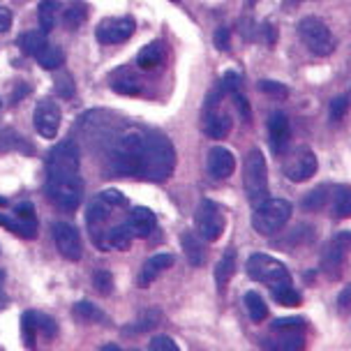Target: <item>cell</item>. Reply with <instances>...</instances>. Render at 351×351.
Here are the masks:
<instances>
[{
    "mask_svg": "<svg viewBox=\"0 0 351 351\" xmlns=\"http://www.w3.org/2000/svg\"><path fill=\"white\" fill-rule=\"evenodd\" d=\"M204 132L210 139H227L231 132V118L217 109H204Z\"/></svg>",
    "mask_w": 351,
    "mask_h": 351,
    "instance_id": "cell-20",
    "label": "cell"
},
{
    "mask_svg": "<svg viewBox=\"0 0 351 351\" xmlns=\"http://www.w3.org/2000/svg\"><path fill=\"white\" fill-rule=\"evenodd\" d=\"M160 319H162V315L158 310H150L136 322V326H130V328H125L123 333H143V330H148V328H155V326L160 324Z\"/></svg>",
    "mask_w": 351,
    "mask_h": 351,
    "instance_id": "cell-34",
    "label": "cell"
},
{
    "mask_svg": "<svg viewBox=\"0 0 351 351\" xmlns=\"http://www.w3.org/2000/svg\"><path fill=\"white\" fill-rule=\"evenodd\" d=\"M60 121H62V111L58 104L51 102V99L37 102L33 111V123L37 134L44 136V139H56V134L60 130Z\"/></svg>",
    "mask_w": 351,
    "mask_h": 351,
    "instance_id": "cell-12",
    "label": "cell"
},
{
    "mask_svg": "<svg viewBox=\"0 0 351 351\" xmlns=\"http://www.w3.org/2000/svg\"><path fill=\"white\" fill-rule=\"evenodd\" d=\"M136 21L132 16H116L104 19L97 26V40L102 44H123L134 35Z\"/></svg>",
    "mask_w": 351,
    "mask_h": 351,
    "instance_id": "cell-13",
    "label": "cell"
},
{
    "mask_svg": "<svg viewBox=\"0 0 351 351\" xmlns=\"http://www.w3.org/2000/svg\"><path fill=\"white\" fill-rule=\"evenodd\" d=\"M234 102H236V109L241 111V116L245 118V121H250V118H252V114H250V104H247V99L243 97V95H238V93H234Z\"/></svg>",
    "mask_w": 351,
    "mask_h": 351,
    "instance_id": "cell-47",
    "label": "cell"
},
{
    "mask_svg": "<svg viewBox=\"0 0 351 351\" xmlns=\"http://www.w3.org/2000/svg\"><path fill=\"white\" fill-rule=\"evenodd\" d=\"M349 104H351V97H349V95H340V97H335L333 102H330V109H328L330 121H333V123H340L342 118L347 116Z\"/></svg>",
    "mask_w": 351,
    "mask_h": 351,
    "instance_id": "cell-37",
    "label": "cell"
},
{
    "mask_svg": "<svg viewBox=\"0 0 351 351\" xmlns=\"http://www.w3.org/2000/svg\"><path fill=\"white\" fill-rule=\"evenodd\" d=\"M146 132L130 130L118 136L114 150L109 158V171L116 176H139L141 167V150Z\"/></svg>",
    "mask_w": 351,
    "mask_h": 351,
    "instance_id": "cell-2",
    "label": "cell"
},
{
    "mask_svg": "<svg viewBox=\"0 0 351 351\" xmlns=\"http://www.w3.org/2000/svg\"><path fill=\"white\" fill-rule=\"evenodd\" d=\"M180 245H183L187 261H190L194 268L202 266V263L206 261V252H204V241H202V236L192 234V231H185V234L180 236Z\"/></svg>",
    "mask_w": 351,
    "mask_h": 351,
    "instance_id": "cell-23",
    "label": "cell"
},
{
    "mask_svg": "<svg viewBox=\"0 0 351 351\" xmlns=\"http://www.w3.org/2000/svg\"><path fill=\"white\" fill-rule=\"evenodd\" d=\"M3 280H5V271L0 268V285H3Z\"/></svg>",
    "mask_w": 351,
    "mask_h": 351,
    "instance_id": "cell-51",
    "label": "cell"
},
{
    "mask_svg": "<svg viewBox=\"0 0 351 351\" xmlns=\"http://www.w3.org/2000/svg\"><path fill=\"white\" fill-rule=\"evenodd\" d=\"M268 136H271L273 153H285L291 141V123L282 111H273L268 118Z\"/></svg>",
    "mask_w": 351,
    "mask_h": 351,
    "instance_id": "cell-17",
    "label": "cell"
},
{
    "mask_svg": "<svg viewBox=\"0 0 351 351\" xmlns=\"http://www.w3.org/2000/svg\"><path fill=\"white\" fill-rule=\"evenodd\" d=\"M259 88L263 93H268V95H273V97H287V95H289L287 86L278 84V81H261Z\"/></svg>",
    "mask_w": 351,
    "mask_h": 351,
    "instance_id": "cell-45",
    "label": "cell"
},
{
    "mask_svg": "<svg viewBox=\"0 0 351 351\" xmlns=\"http://www.w3.org/2000/svg\"><path fill=\"white\" fill-rule=\"evenodd\" d=\"M16 44L21 47V51L26 53V56H35L42 51L44 47H47V33L44 30H30V33H23V35H19V40Z\"/></svg>",
    "mask_w": 351,
    "mask_h": 351,
    "instance_id": "cell-27",
    "label": "cell"
},
{
    "mask_svg": "<svg viewBox=\"0 0 351 351\" xmlns=\"http://www.w3.org/2000/svg\"><path fill=\"white\" fill-rule=\"evenodd\" d=\"M243 183H245L247 199L252 204H261L268 194V169L266 160H263L261 150H250L245 165H243Z\"/></svg>",
    "mask_w": 351,
    "mask_h": 351,
    "instance_id": "cell-6",
    "label": "cell"
},
{
    "mask_svg": "<svg viewBox=\"0 0 351 351\" xmlns=\"http://www.w3.org/2000/svg\"><path fill=\"white\" fill-rule=\"evenodd\" d=\"M47 173H79V146L65 139L49 150Z\"/></svg>",
    "mask_w": 351,
    "mask_h": 351,
    "instance_id": "cell-11",
    "label": "cell"
},
{
    "mask_svg": "<svg viewBox=\"0 0 351 351\" xmlns=\"http://www.w3.org/2000/svg\"><path fill=\"white\" fill-rule=\"evenodd\" d=\"M333 213L335 217H351V187L340 185L333 194Z\"/></svg>",
    "mask_w": 351,
    "mask_h": 351,
    "instance_id": "cell-31",
    "label": "cell"
},
{
    "mask_svg": "<svg viewBox=\"0 0 351 351\" xmlns=\"http://www.w3.org/2000/svg\"><path fill=\"white\" fill-rule=\"evenodd\" d=\"M47 192L62 210H77L84 197V180L79 173H47Z\"/></svg>",
    "mask_w": 351,
    "mask_h": 351,
    "instance_id": "cell-4",
    "label": "cell"
},
{
    "mask_svg": "<svg viewBox=\"0 0 351 351\" xmlns=\"http://www.w3.org/2000/svg\"><path fill=\"white\" fill-rule=\"evenodd\" d=\"M0 109H3V102H0Z\"/></svg>",
    "mask_w": 351,
    "mask_h": 351,
    "instance_id": "cell-55",
    "label": "cell"
},
{
    "mask_svg": "<svg viewBox=\"0 0 351 351\" xmlns=\"http://www.w3.org/2000/svg\"><path fill=\"white\" fill-rule=\"evenodd\" d=\"M298 35L303 44L307 47V51L319 56V58H326V56L333 53V35H330L328 26L317 16H305L303 21L298 23Z\"/></svg>",
    "mask_w": 351,
    "mask_h": 351,
    "instance_id": "cell-7",
    "label": "cell"
},
{
    "mask_svg": "<svg viewBox=\"0 0 351 351\" xmlns=\"http://www.w3.org/2000/svg\"><path fill=\"white\" fill-rule=\"evenodd\" d=\"M206 169L213 180H227L229 176L236 171V158L231 150L224 146H215L208 150V158H206Z\"/></svg>",
    "mask_w": 351,
    "mask_h": 351,
    "instance_id": "cell-16",
    "label": "cell"
},
{
    "mask_svg": "<svg viewBox=\"0 0 351 351\" xmlns=\"http://www.w3.org/2000/svg\"><path fill=\"white\" fill-rule=\"evenodd\" d=\"M12 28V12L8 8H0V33H8Z\"/></svg>",
    "mask_w": 351,
    "mask_h": 351,
    "instance_id": "cell-48",
    "label": "cell"
},
{
    "mask_svg": "<svg viewBox=\"0 0 351 351\" xmlns=\"http://www.w3.org/2000/svg\"><path fill=\"white\" fill-rule=\"evenodd\" d=\"M72 315L81 319V322H106V315L102 310H99L97 305L88 303V300H81L72 307Z\"/></svg>",
    "mask_w": 351,
    "mask_h": 351,
    "instance_id": "cell-33",
    "label": "cell"
},
{
    "mask_svg": "<svg viewBox=\"0 0 351 351\" xmlns=\"http://www.w3.org/2000/svg\"><path fill=\"white\" fill-rule=\"evenodd\" d=\"M245 268H247L250 280L261 282L268 289H275V287L289 285L291 282V275L287 271L285 263L273 259V256H268V254H252L247 259Z\"/></svg>",
    "mask_w": 351,
    "mask_h": 351,
    "instance_id": "cell-5",
    "label": "cell"
},
{
    "mask_svg": "<svg viewBox=\"0 0 351 351\" xmlns=\"http://www.w3.org/2000/svg\"><path fill=\"white\" fill-rule=\"evenodd\" d=\"M0 227H5L12 234L21 236V238H35L37 236V222L35 219H26V217H10L0 213Z\"/></svg>",
    "mask_w": 351,
    "mask_h": 351,
    "instance_id": "cell-24",
    "label": "cell"
},
{
    "mask_svg": "<svg viewBox=\"0 0 351 351\" xmlns=\"http://www.w3.org/2000/svg\"><path fill=\"white\" fill-rule=\"evenodd\" d=\"M238 86H241V74H236V72H227L222 77V81H219V90L222 93H238Z\"/></svg>",
    "mask_w": 351,
    "mask_h": 351,
    "instance_id": "cell-43",
    "label": "cell"
},
{
    "mask_svg": "<svg viewBox=\"0 0 351 351\" xmlns=\"http://www.w3.org/2000/svg\"><path fill=\"white\" fill-rule=\"evenodd\" d=\"M328 187L326 185H322V187H317L315 192H310L305 197V202H303V208L305 210H322L324 208V204L328 202Z\"/></svg>",
    "mask_w": 351,
    "mask_h": 351,
    "instance_id": "cell-36",
    "label": "cell"
},
{
    "mask_svg": "<svg viewBox=\"0 0 351 351\" xmlns=\"http://www.w3.org/2000/svg\"><path fill=\"white\" fill-rule=\"evenodd\" d=\"M84 21H86V10L81 8V5H72V8L65 12V26L70 30L79 28Z\"/></svg>",
    "mask_w": 351,
    "mask_h": 351,
    "instance_id": "cell-39",
    "label": "cell"
},
{
    "mask_svg": "<svg viewBox=\"0 0 351 351\" xmlns=\"http://www.w3.org/2000/svg\"><path fill=\"white\" fill-rule=\"evenodd\" d=\"M93 285L97 287V291L102 293V296H109L111 291H114V278H111L109 271H104V268H99L93 275Z\"/></svg>",
    "mask_w": 351,
    "mask_h": 351,
    "instance_id": "cell-38",
    "label": "cell"
},
{
    "mask_svg": "<svg viewBox=\"0 0 351 351\" xmlns=\"http://www.w3.org/2000/svg\"><path fill=\"white\" fill-rule=\"evenodd\" d=\"M171 3H178V0H171Z\"/></svg>",
    "mask_w": 351,
    "mask_h": 351,
    "instance_id": "cell-54",
    "label": "cell"
},
{
    "mask_svg": "<svg viewBox=\"0 0 351 351\" xmlns=\"http://www.w3.org/2000/svg\"><path fill=\"white\" fill-rule=\"evenodd\" d=\"M194 224H197V231L204 241L215 243L224 231V213L215 202L204 199V202L199 204L197 213H194Z\"/></svg>",
    "mask_w": 351,
    "mask_h": 351,
    "instance_id": "cell-8",
    "label": "cell"
},
{
    "mask_svg": "<svg viewBox=\"0 0 351 351\" xmlns=\"http://www.w3.org/2000/svg\"><path fill=\"white\" fill-rule=\"evenodd\" d=\"M273 333H278V340L266 342V347H273L280 351H296L305 347L303 330H273Z\"/></svg>",
    "mask_w": 351,
    "mask_h": 351,
    "instance_id": "cell-25",
    "label": "cell"
},
{
    "mask_svg": "<svg viewBox=\"0 0 351 351\" xmlns=\"http://www.w3.org/2000/svg\"><path fill=\"white\" fill-rule=\"evenodd\" d=\"M173 266V256L171 254H155L143 263L141 273H139V287H148L150 282H155L167 268Z\"/></svg>",
    "mask_w": 351,
    "mask_h": 351,
    "instance_id": "cell-21",
    "label": "cell"
},
{
    "mask_svg": "<svg viewBox=\"0 0 351 351\" xmlns=\"http://www.w3.org/2000/svg\"><path fill=\"white\" fill-rule=\"evenodd\" d=\"M60 3L58 0H42L37 8V19H40V28L44 33H51L56 28V16H58Z\"/></svg>",
    "mask_w": 351,
    "mask_h": 351,
    "instance_id": "cell-28",
    "label": "cell"
},
{
    "mask_svg": "<svg viewBox=\"0 0 351 351\" xmlns=\"http://www.w3.org/2000/svg\"><path fill=\"white\" fill-rule=\"evenodd\" d=\"M234 273H236V250H227L215 266V282H217L219 291L229 285V280L234 278Z\"/></svg>",
    "mask_w": 351,
    "mask_h": 351,
    "instance_id": "cell-26",
    "label": "cell"
},
{
    "mask_svg": "<svg viewBox=\"0 0 351 351\" xmlns=\"http://www.w3.org/2000/svg\"><path fill=\"white\" fill-rule=\"evenodd\" d=\"M213 40H215V47L219 49V51H229V49H231V37H229L227 28H217Z\"/></svg>",
    "mask_w": 351,
    "mask_h": 351,
    "instance_id": "cell-46",
    "label": "cell"
},
{
    "mask_svg": "<svg viewBox=\"0 0 351 351\" xmlns=\"http://www.w3.org/2000/svg\"><path fill=\"white\" fill-rule=\"evenodd\" d=\"M19 217H26V219H35V215H33V206L30 204H21L19 208L14 210Z\"/></svg>",
    "mask_w": 351,
    "mask_h": 351,
    "instance_id": "cell-49",
    "label": "cell"
},
{
    "mask_svg": "<svg viewBox=\"0 0 351 351\" xmlns=\"http://www.w3.org/2000/svg\"><path fill=\"white\" fill-rule=\"evenodd\" d=\"M256 3V0H250V5H254Z\"/></svg>",
    "mask_w": 351,
    "mask_h": 351,
    "instance_id": "cell-53",
    "label": "cell"
},
{
    "mask_svg": "<svg viewBox=\"0 0 351 351\" xmlns=\"http://www.w3.org/2000/svg\"><path fill=\"white\" fill-rule=\"evenodd\" d=\"M317 158L310 148H298L296 153L287 160L285 165V176L291 180V183H305L312 176L317 173Z\"/></svg>",
    "mask_w": 351,
    "mask_h": 351,
    "instance_id": "cell-14",
    "label": "cell"
},
{
    "mask_svg": "<svg viewBox=\"0 0 351 351\" xmlns=\"http://www.w3.org/2000/svg\"><path fill=\"white\" fill-rule=\"evenodd\" d=\"M23 340H26L28 347L35 344V337H37V328H35V319H33V312H26L23 315Z\"/></svg>",
    "mask_w": 351,
    "mask_h": 351,
    "instance_id": "cell-41",
    "label": "cell"
},
{
    "mask_svg": "<svg viewBox=\"0 0 351 351\" xmlns=\"http://www.w3.org/2000/svg\"><path fill=\"white\" fill-rule=\"evenodd\" d=\"M273 330H305V319H275Z\"/></svg>",
    "mask_w": 351,
    "mask_h": 351,
    "instance_id": "cell-42",
    "label": "cell"
},
{
    "mask_svg": "<svg viewBox=\"0 0 351 351\" xmlns=\"http://www.w3.org/2000/svg\"><path fill=\"white\" fill-rule=\"evenodd\" d=\"M271 293H273V298L285 307H296V305L303 303V296L296 291L293 282H289V285H282V287H275V289H271Z\"/></svg>",
    "mask_w": 351,
    "mask_h": 351,
    "instance_id": "cell-32",
    "label": "cell"
},
{
    "mask_svg": "<svg viewBox=\"0 0 351 351\" xmlns=\"http://www.w3.org/2000/svg\"><path fill=\"white\" fill-rule=\"evenodd\" d=\"M35 60L40 62L44 70H58L62 62H65V53H62V49L56 47V44H47V47L35 56Z\"/></svg>",
    "mask_w": 351,
    "mask_h": 351,
    "instance_id": "cell-29",
    "label": "cell"
},
{
    "mask_svg": "<svg viewBox=\"0 0 351 351\" xmlns=\"http://www.w3.org/2000/svg\"><path fill=\"white\" fill-rule=\"evenodd\" d=\"M53 241L58 252L70 261H79L81 259V238L79 231L67 222H53Z\"/></svg>",
    "mask_w": 351,
    "mask_h": 351,
    "instance_id": "cell-15",
    "label": "cell"
},
{
    "mask_svg": "<svg viewBox=\"0 0 351 351\" xmlns=\"http://www.w3.org/2000/svg\"><path fill=\"white\" fill-rule=\"evenodd\" d=\"M134 241V234H132L130 224L123 222L114 229H106L104 236H97V245L102 250H128Z\"/></svg>",
    "mask_w": 351,
    "mask_h": 351,
    "instance_id": "cell-18",
    "label": "cell"
},
{
    "mask_svg": "<svg viewBox=\"0 0 351 351\" xmlns=\"http://www.w3.org/2000/svg\"><path fill=\"white\" fill-rule=\"evenodd\" d=\"M0 206H8V199H5V197H0Z\"/></svg>",
    "mask_w": 351,
    "mask_h": 351,
    "instance_id": "cell-52",
    "label": "cell"
},
{
    "mask_svg": "<svg viewBox=\"0 0 351 351\" xmlns=\"http://www.w3.org/2000/svg\"><path fill=\"white\" fill-rule=\"evenodd\" d=\"M111 86H114L116 93H123V95H136V93L141 90V86L136 79H116Z\"/></svg>",
    "mask_w": 351,
    "mask_h": 351,
    "instance_id": "cell-40",
    "label": "cell"
},
{
    "mask_svg": "<svg viewBox=\"0 0 351 351\" xmlns=\"http://www.w3.org/2000/svg\"><path fill=\"white\" fill-rule=\"evenodd\" d=\"M176 169V148L173 143L160 132H146L141 150L139 178L150 183H162Z\"/></svg>",
    "mask_w": 351,
    "mask_h": 351,
    "instance_id": "cell-1",
    "label": "cell"
},
{
    "mask_svg": "<svg viewBox=\"0 0 351 351\" xmlns=\"http://www.w3.org/2000/svg\"><path fill=\"white\" fill-rule=\"evenodd\" d=\"M148 347H150V351H178V344H176L171 337H167V335L153 337Z\"/></svg>",
    "mask_w": 351,
    "mask_h": 351,
    "instance_id": "cell-44",
    "label": "cell"
},
{
    "mask_svg": "<svg viewBox=\"0 0 351 351\" xmlns=\"http://www.w3.org/2000/svg\"><path fill=\"white\" fill-rule=\"evenodd\" d=\"M33 319H35V328H37V335H44V337H53L56 333H58V324H56L51 317L42 315V312H33Z\"/></svg>",
    "mask_w": 351,
    "mask_h": 351,
    "instance_id": "cell-35",
    "label": "cell"
},
{
    "mask_svg": "<svg viewBox=\"0 0 351 351\" xmlns=\"http://www.w3.org/2000/svg\"><path fill=\"white\" fill-rule=\"evenodd\" d=\"M349 300H351V285H349V287H344V291L340 293V307H342V310L349 305Z\"/></svg>",
    "mask_w": 351,
    "mask_h": 351,
    "instance_id": "cell-50",
    "label": "cell"
},
{
    "mask_svg": "<svg viewBox=\"0 0 351 351\" xmlns=\"http://www.w3.org/2000/svg\"><path fill=\"white\" fill-rule=\"evenodd\" d=\"M125 206H128V199H125L118 190H104V192H99L97 197L93 199V204L88 206V215H86L88 227L95 231L99 224L106 222V219L111 217L114 208H125ZM93 231H90V234H93Z\"/></svg>",
    "mask_w": 351,
    "mask_h": 351,
    "instance_id": "cell-10",
    "label": "cell"
},
{
    "mask_svg": "<svg viewBox=\"0 0 351 351\" xmlns=\"http://www.w3.org/2000/svg\"><path fill=\"white\" fill-rule=\"evenodd\" d=\"M349 250H351V231H342V234H337L333 241H330V245L326 247V252L322 256V271L328 275L330 280L342 278Z\"/></svg>",
    "mask_w": 351,
    "mask_h": 351,
    "instance_id": "cell-9",
    "label": "cell"
},
{
    "mask_svg": "<svg viewBox=\"0 0 351 351\" xmlns=\"http://www.w3.org/2000/svg\"><path fill=\"white\" fill-rule=\"evenodd\" d=\"M245 310H247V315H250V319H252L254 324H261L263 319L268 317L266 300H263L256 291H247L245 293Z\"/></svg>",
    "mask_w": 351,
    "mask_h": 351,
    "instance_id": "cell-30",
    "label": "cell"
},
{
    "mask_svg": "<svg viewBox=\"0 0 351 351\" xmlns=\"http://www.w3.org/2000/svg\"><path fill=\"white\" fill-rule=\"evenodd\" d=\"M291 213L293 208L287 199H263L254 208L252 227L261 236H275L291 219Z\"/></svg>",
    "mask_w": 351,
    "mask_h": 351,
    "instance_id": "cell-3",
    "label": "cell"
},
{
    "mask_svg": "<svg viewBox=\"0 0 351 351\" xmlns=\"http://www.w3.org/2000/svg\"><path fill=\"white\" fill-rule=\"evenodd\" d=\"M165 56H167L165 42L155 40V42L146 44V47L139 51V56H136V65H139L141 70H155V67H160L162 62H165Z\"/></svg>",
    "mask_w": 351,
    "mask_h": 351,
    "instance_id": "cell-22",
    "label": "cell"
},
{
    "mask_svg": "<svg viewBox=\"0 0 351 351\" xmlns=\"http://www.w3.org/2000/svg\"><path fill=\"white\" fill-rule=\"evenodd\" d=\"M128 224H130L134 238H148L155 231V227H158V217H155V213L150 208L139 206V208H134L130 213Z\"/></svg>",
    "mask_w": 351,
    "mask_h": 351,
    "instance_id": "cell-19",
    "label": "cell"
}]
</instances>
